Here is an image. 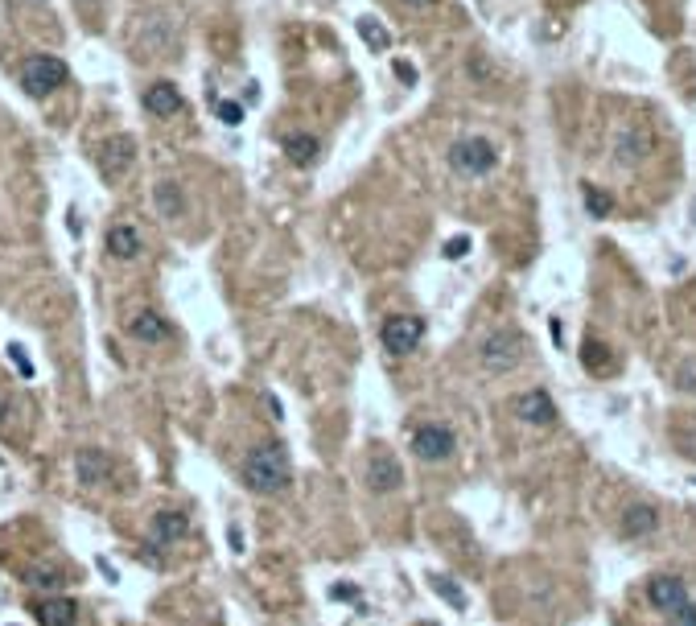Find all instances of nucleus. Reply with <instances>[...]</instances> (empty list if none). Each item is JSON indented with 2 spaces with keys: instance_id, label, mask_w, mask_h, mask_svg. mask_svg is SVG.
<instances>
[{
  "instance_id": "nucleus-26",
  "label": "nucleus",
  "mask_w": 696,
  "mask_h": 626,
  "mask_svg": "<svg viewBox=\"0 0 696 626\" xmlns=\"http://www.w3.org/2000/svg\"><path fill=\"white\" fill-rule=\"evenodd\" d=\"M672 437H676V445H680V454L696 461V420H688V425H676Z\"/></svg>"
},
{
  "instance_id": "nucleus-8",
  "label": "nucleus",
  "mask_w": 696,
  "mask_h": 626,
  "mask_svg": "<svg viewBox=\"0 0 696 626\" xmlns=\"http://www.w3.org/2000/svg\"><path fill=\"white\" fill-rule=\"evenodd\" d=\"M647 602L659 610V614H668L672 618L680 606H688L692 598H688V585L680 577H672V573H659V577H651L647 581Z\"/></svg>"
},
{
  "instance_id": "nucleus-10",
  "label": "nucleus",
  "mask_w": 696,
  "mask_h": 626,
  "mask_svg": "<svg viewBox=\"0 0 696 626\" xmlns=\"http://www.w3.org/2000/svg\"><path fill=\"white\" fill-rule=\"evenodd\" d=\"M132 161H136V145H132V136H116V141H107L103 153H99V173L116 182V177H124V173L132 169Z\"/></svg>"
},
{
  "instance_id": "nucleus-2",
  "label": "nucleus",
  "mask_w": 696,
  "mask_h": 626,
  "mask_svg": "<svg viewBox=\"0 0 696 626\" xmlns=\"http://www.w3.org/2000/svg\"><path fill=\"white\" fill-rule=\"evenodd\" d=\"M528 355V334L524 330H515V326H503V330H495L490 338H482V350L478 359L486 371H495V375H503L511 367H519Z\"/></svg>"
},
{
  "instance_id": "nucleus-16",
  "label": "nucleus",
  "mask_w": 696,
  "mask_h": 626,
  "mask_svg": "<svg viewBox=\"0 0 696 626\" xmlns=\"http://www.w3.org/2000/svg\"><path fill=\"white\" fill-rule=\"evenodd\" d=\"M128 334L136 338V342H153V346H157V342H165L173 330H169V321L161 317V313L141 309L136 317H132V321H128Z\"/></svg>"
},
{
  "instance_id": "nucleus-18",
  "label": "nucleus",
  "mask_w": 696,
  "mask_h": 626,
  "mask_svg": "<svg viewBox=\"0 0 696 626\" xmlns=\"http://www.w3.org/2000/svg\"><path fill=\"white\" fill-rule=\"evenodd\" d=\"M144 112H153V116H177L182 112V91L173 83H153L144 91Z\"/></svg>"
},
{
  "instance_id": "nucleus-23",
  "label": "nucleus",
  "mask_w": 696,
  "mask_h": 626,
  "mask_svg": "<svg viewBox=\"0 0 696 626\" xmlns=\"http://www.w3.org/2000/svg\"><path fill=\"white\" fill-rule=\"evenodd\" d=\"M429 585H432V593L441 598L445 606H454V610H466V593L457 589V585H449V577H441V573H432L429 577Z\"/></svg>"
},
{
  "instance_id": "nucleus-20",
  "label": "nucleus",
  "mask_w": 696,
  "mask_h": 626,
  "mask_svg": "<svg viewBox=\"0 0 696 626\" xmlns=\"http://www.w3.org/2000/svg\"><path fill=\"white\" fill-rule=\"evenodd\" d=\"M285 153H288L293 165H313L317 153H322V145H317V136H309V132H297V136L285 141Z\"/></svg>"
},
{
  "instance_id": "nucleus-12",
  "label": "nucleus",
  "mask_w": 696,
  "mask_h": 626,
  "mask_svg": "<svg viewBox=\"0 0 696 626\" xmlns=\"http://www.w3.org/2000/svg\"><path fill=\"white\" fill-rule=\"evenodd\" d=\"M37 626H78V606L71 598H42L33 606Z\"/></svg>"
},
{
  "instance_id": "nucleus-1",
  "label": "nucleus",
  "mask_w": 696,
  "mask_h": 626,
  "mask_svg": "<svg viewBox=\"0 0 696 626\" xmlns=\"http://www.w3.org/2000/svg\"><path fill=\"white\" fill-rule=\"evenodd\" d=\"M240 478L247 490H256V495H281L288 490V482H293V461H288V449L281 441H260L240 466Z\"/></svg>"
},
{
  "instance_id": "nucleus-21",
  "label": "nucleus",
  "mask_w": 696,
  "mask_h": 626,
  "mask_svg": "<svg viewBox=\"0 0 696 626\" xmlns=\"http://www.w3.org/2000/svg\"><path fill=\"white\" fill-rule=\"evenodd\" d=\"M157 206H161V215H165V218H177L182 211H186L182 190H177L173 182H161V186H157Z\"/></svg>"
},
{
  "instance_id": "nucleus-14",
  "label": "nucleus",
  "mask_w": 696,
  "mask_h": 626,
  "mask_svg": "<svg viewBox=\"0 0 696 626\" xmlns=\"http://www.w3.org/2000/svg\"><path fill=\"white\" fill-rule=\"evenodd\" d=\"M186 531H190V519L182 511H157L153 515V528H148V540L165 548V544H177Z\"/></svg>"
},
{
  "instance_id": "nucleus-19",
  "label": "nucleus",
  "mask_w": 696,
  "mask_h": 626,
  "mask_svg": "<svg viewBox=\"0 0 696 626\" xmlns=\"http://www.w3.org/2000/svg\"><path fill=\"white\" fill-rule=\"evenodd\" d=\"M581 367H585L589 375H610V371L618 367V359H614V350H610L606 342L585 338V346H581Z\"/></svg>"
},
{
  "instance_id": "nucleus-33",
  "label": "nucleus",
  "mask_w": 696,
  "mask_h": 626,
  "mask_svg": "<svg viewBox=\"0 0 696 626\" xmlns=\"http://www.w3.org/2000/svg\"><path fill=\"white\" fill-rule=\"evenodd\" d=\"M396 74H400L404 83H416V71H412L408 62H396Z\"/></svg>"
},
{
  "instance_id": "nucleus-17",
  "label": "nucleus",
  "mask_w": 696,
  "mask_h": 626,
  "mask_svg": "<svg viewBox=\"0 0 696 626\" xmlns=\"http://www.w3.org/2000/svg\"><path fill=\"white\" fill-rule=\"evenodd\" d=\"M103 243H107V252H112L116 260H136V256L144 252V240H141V231H136V227H128V223H120V227H112V231H107V240H103Z\"/></svg>"
},
{
  "instance_id": "nucleus-35",
  "label": "nucleus",
  "mask_w": 696,
  "mask_h": 626,
  "mask_svg": "<svg viewBox=\"0 0 696 626\" xmlns=\"http://www.w3.org/2000/svg\"><path fill=\"white\" fill-rule=\"evenodd\" d=\"M231 548H235V553H243V531L240 528H231Z\"/></svg>"
},
{
  "instance_id": "nucleus-15",
  "label": "nucleus",
  "mask_w": 696,
  "mask_h": 626,
  "mask_svg": "<svg viewBox=\"0 0 696 626\" xmlns=\"http://www.w3.org/2000/svg\"><path fill=\"white\" fill-rule=\"evenodd\" d=\"M647 153H651V136L643 132V128H626L623 136L614 141V161H618V165H626V169L639 165Z\"/></svg>"
},
{
  "instance_id": "nucleus-24",
  "label": "nucleus",
  "mask_w": 696,
  "mask_h": 626,
  "mask_svg": "<svg viewBox=\"0 0 696 626\" xmlns=\"http://www.w3.org/2000/svg\"><path fill=\"white\" fill-rule=\"evenodd\" d=\"M585 211L594 218H610V211H614V198L606 190H598V186H585Z\"/></svg>"
},
{
  "instance_id": "nucleus-27",
  "label": "nucleus",
  "mask_w": 696,
  "mask_h": 626,
  "mask_svg": "<svg viewBox=\"0 0 696 626\" xmlns=\"http://www.w3.org/2000/svg\"><path fill=\"white\" fill-rule=\"evenodd\" d=\"M215 112H218V120L227 124V128H240V124H243V107L235 103V99H218Z\"/></svg>"
},
{
  "instance_id": "nucleus-28",
  "label": "nucleus",
  "mask_w": 696,
  "mask_h": 626,
  "mask_svg": "<svg viewBox=\"0 0 696 626\" xmlns=\"http://www.w3.org/2000/svg\"><path fill=\"white\" fill-rule=\"evenodd\" d=\"M8 362L17 367V375H21V379H33V362L25 359V346H17V342H8Z\"/></svg>"
},
{
  "instance_id": "nucleus-34",
  "label": "nucleus",
  "mask_w": 696,
  "mask_h": 626,
  "mask_svg": "<svg viewBox=\"0 0 696 626\" xmlns=\"http://www.w3.org/2000/svg\"><path fill=\"white\" fill-rule=\"evenodd\" d=\"M548 334H553V342H556V346H560V342H565V326H560V321H556V317H553V321H548Z\"/></svg>"
},
{
  "instance_id": "nucleus-3",
  "label": "nucleus",
  "mask_w": 696,
  "mask_h": 626,
  "mask_svg": "<svg viewBox=\"0 0 696 626\" xmlns=\"http://www.w3.org/2000/svg\"><path fill=\"white\" fill-rule=\"evenodd\" d=\"M66 74L71 71H66V62L58 54H33V58L21 62V87H25V95L42 99L49 91H58L66 83Z\"/></svg>"
},
{
  "instance_id": "nucleus-9",
  "label": "nucleus",
  "mask_w": 696,
  "mask_h": 626,
  "mask_svg": "<svg viewBox=\"0 0 696 626\" xmlns=\"http://www.w3.org/2000/svg\"><path fill=\"white\" fill-rule=\"evenodd\" d=\"M515 412H519V420H528L536 429H544V425H553L556 420V404L553 396L544 391V387H531L524 396H515Z\"/></svg>"
},
{
  "instance_id": "nucleus-6",
  "label": "nucleus",
  "mask_w": 696,
  "mask_h": 626,
  "mask_svg": "<svg viewBox=\"0 0 696 626\" xmlns=\"http://www.w3.org/2000/svg\"><path fill=\"white\" fill-rule=\"evenodd\" d=\"M454 449H457V437L449 425H441V420H429V425H420L416 433H412V454L420 461H445V458H454Z\"/></svg>"
},
{
  "instance_id": "nucleus-32",
  "label": "nucleus",
  "mask_w": 696,
  "mask_h": 626,
  "mask_svg": "<svg viewBox=\"0 0 696 626\" xmlns=\"http://www.w3.org/2000/svg\"><path fill=\"white\" fill-rule=\"evenodd\" d=\"M334 598H338V602H355V598H359V589H355V585H334Z\"/></svg>"
},
{
  "instance_id": "nucleus-5",
  "label": "nucleus",
  "mask_w": 696,
  "mask_h": 626,
  "mask_svg": "<svg viewBox=\"0 0 696 626\" xmlns=\"http://www.w3.org/2000/svg\"><path fill=\"white\" fill-rule=\"evenodd\" d=\"M420 338H425V317H416V313H391L384 326H379L384 350L387 355H400V359L420 346Z\"/></svg>"
},
{
  "instance_id": "nucleus-11",
  "label": "nucleus",
  "mask_w": 696,
  "mask_h": 626,
  "mask_svg": "<svg viewBox=\"0 0 696 626\" xmlns=\"http://www.w3.org/2000/svg\"><path fill=\"white\" fill-rule=\"evenodd\" d=\"M659 528V511L651 503H630L618 519V536L623 540H647L651 531Z\"/></svg>"
},
{
  "instance_id": "nucleus-37",
  "label": "nucleus",
  "mask_w": 696,
  "mask_h": 626,
  "mask_svg": "<svg viewBox=\"0 0 696 626\" xmlns=\"http://www.w3.org/2000/svg\"><path fill=\"white\" fill-rule=\"evenodd\" d=\"M692 218H696V202H692Z\"/></svg>"
},
{
  "instance_id": "nucleus-25",
  "label": "nucleus",
  "mask_w": 696,
  "mask_h": 626,
  "mask_svg": "<svg viewBox=\"0 0 696 626\" xmlns=\"http://www.w3.org/2000/svg\"><path fill=\"white\" fill-rule=\"evenodd\" d=\"M25 585H33V589H62L66 581H62V573H58V569H42V565H37V569H29V573H25Z\"/></svg>"
},
{
  "instance_id": "nucleus-29",
  "label": "nucleus",
  "mask_w": 696,
  "mask_h": 626,
  "mask_svg": "<svg viewBox=\"0 0 696 626\" xmlns=\"http://www.w3.org/2000/svg\"><path fill=\"white\" fill-rule=\"evenodd\" d=\"M676 384L684 387V391H696V359H684L676 367Z\"/></svg>"
},
{
  "instance_id": "nucleus-30",
  "label": "nucleus",
  "mask_w": 696,
  "mask_h": 626,
  "mask_svg": "<svg viewBox=\"0 0 696 626\" xmlns=\"http://www.w3.org/2000/svg\"><path fill=\"white\" fill-rule=\"evenodd\" d=\"M466 252H470V235H457V240L445 243V256H449V260H461Z\"/></svg>"
},
{
  "instance_id": "nucleus-7",
  "label": "nucleus",
  "mask_w": 696,
  "mask_h": 626,
  "mask_svg": "<svg viewBox=\"0 0 696 626\" xmlns=\"http://www.w3.org/2000/svg\"><path fill=\"white\" fill-rule=\"evenodd\" d=\"M362 482H367L371 495H387V490H396L404 482V470H400V461L391 458L387 449H375L367 458V466H362Z\"/></svg>"
},
{
  "instance_id": "nucleus-22",
  "label": "nucleus",
  "mask_w": 696,
  "mask_h": 626,
  "mask_svg": "<svg viewBox=\"0 0 696 626\" xmlns=\"http://www.w3.org/2000/svg\"><path fill=\"white\" fill-rule=\"evenodd\" d=\"M359 37H362V42H367L371 49H387V46H391V33H387V29L375 21V17H359Z\"/></svg>"
},
{
  "instance_id": "nucleus-31",
  "label": "nucleus",
  "mask_w": 696,
  "mask_h": 626,
  "mask_svg": "<svg viewBox=\"0 0 696 626\" xmlns=\"http://www.w3.org/2000/svg\"><path fill=\"white\" fill-rule=\"evenodd\" d=\"M672 626H696V602L680 606V610L672 614Z\"/></svg>"
},
{
  "instance_id": "nucleus-36",
  "label": "nucleus",
  "mask_w": 696,
  "mask_h": 626,
  "mask_svg": "<svg viewBox=\"0 0 696 626\" xmlns=\"http://www.w3.org/2000/svg\"><path fill=\"white\" fill-rule=\"evenodd\" d=\"M408 4H416V8H425V4H437V0H408Z\"/></svg>"
},
{
  "instance_id": "nucleus-13",
  "label": "nucleus",
  "mask_w": 696,
  "mask_h": 626,
  "mask_svg": "<svg viewBox=\"0 0 696 626\" xmlns=\"http://www.w3.org/2000/svg\"><path fill=\"white\" fill-rule=\"evenodd\" d=\"M74 470H78V482H83V486H103V482L112 478V461H107L103 449H78Z\"/></svg>"
},
{
  "instance_id": "nucleus-4",
  "label": "nucleus",
  "mask_w": 696,
  "mask_h": 626,
  "mask_svg": "<svg viewBox=\"0 0 696 626\" xmlns=\"http://www.w3.org/2000/svg\"><path fill=\"white\" fill-rule=\"evenodd\" d=\"M449 165L466 177H482L499 165V148L490 145L486 136H461L454 148H449Z\"/></svg>"
}]
</instances>
